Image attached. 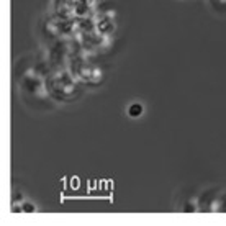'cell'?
<instances>
[{
    "label": "cell",
    "mask_w": 226,
    "mask_h": 226,
    "mask_svg": "<svg viewBox=\"0 0 226 226\" xmlns=\"http://www.w3.org/2000/svg\"><path fill=\"white\" fill-rule=\"evenodd\" d=\"M143 112H144V108H143L141 103H131L128 107V115L131 118H139L143 115Z\"/></svg>",
    "instance_id": "1"
},
{
    "label": "cell",
    "mask_w": 226,
    "mask_h": 226,
    "mask_svg": "<svg viewBox=\"0 0 226 226\" xmlns=\"http://www.w3.org/2000/svg\"><path fill=\"white\" fill-rule=\"evenodd\" d=\"M21 208H23V213H33L36 208H35V205L30 203V201H25V203L21 205Z\"/></svg>",
    "instance_id": "2"
},
{
    "label": "cell",
    "mask_w": 226,
    "mask_h": 226,
    "mask_svg": "<svg viewBox=\"0 0 226 226\" xmlns=\"http://www.w3.org/2000/svg\"><path fill=\"white\" fill-rule=\"evenodd\" d=\"M77 8H79V10H77V15H84V13L87 12V7H85V5H79Z\"/></svg>",
    "instance_id": "3"
}]
</instances>
